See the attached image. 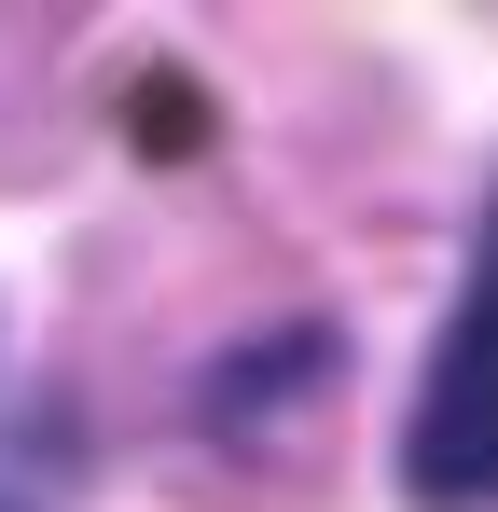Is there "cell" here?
<instances>
[{
  "mask_svg": "<svg viewBox=\"0 0 498 512\" xmlns=\"http://www.w3.org/2000/svg\"><path fill=\"white\" fill-rule=\"evenodd\" d=\"M402 471H415L429 512H498V208H485V263H471L457 319H443V346H429Z\"/></svg>",
  "mask_w": 498,
  "mask_h": 512,
  "instance_id": "6da1fadb",
  "label": "cell"
}]
</instances>
